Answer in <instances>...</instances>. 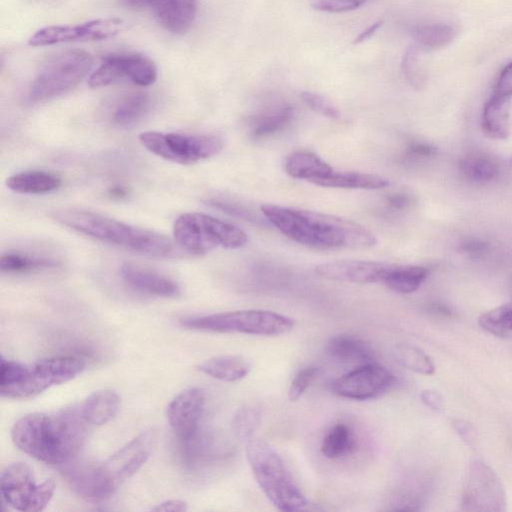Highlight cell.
Segmentation results:
<instances>
[{"label":"cell","instance_id":"9a60e30c","mask_svg":"<svg viewBox=\"0 0 512 512\" xmlns=\"http://www.w3.org/2000/svg\"><path fill=\"white\" fill-rule=\"evenodd\" d=\"M157 440L154 429H148L101 464L109 481L117 488L124 480L136 473L147 461Z\"/></svg>","mask_w":512,"mask_h":512},{"label":"cell","instance_id":"74e56055","mask_svg":"<svg viewBox=\"0 0 512 512\" xmlns=\"http://www.w3.org/2000/svg\"><path fill=\"white\" fill-rule=\"evenodd\" d=\"M300 97L304 104L312 111L330 119H338L340 117L337 107L327 98L312 92H302Z\"/></svg>","mask_w":512,"mask_h":512},{"label":"cell","instance_id":"5b68a950","mask_svg":"<svg viewBox=\"0 0 512 512\" xmlns=\"http://www.w3.org/2000/svg\"><path fill=\"white\" fill-rule=\"evenodd\" d=\"M245 452L254 478L266 498L283 512L300 511L308 501L293 480L278 452L265 440L253 437Z\"/></svg>","mask_w":512,"mask_h":512},{"label":"cell","instance_id":"681fc988","mask_svg":"<svg viewBox=\"0 0 512 512\" xmlns=\"http://www.w3.org/2000/svg\"><path fill=\"white\" fill-rule=\"evenodd\" d=\"M383 21H377L373 24H371L369 27H367L365 30H363L354 40V44L362 43L368 39H370L377 30L381 27Z\"/></svg>","mask_w":512,"mask_h":512},{"label":"cell","instance_id":"7dc6e473","mask_svg":"<svg viewBox=\"0 0 512 512\" xmlns=\"http://www.w3.org/2000/svg\"><path fill=\"white\" fill-rule=\"evenodd\" d=\"M187 509L188 506L185 501L171 499L157 504L151 510L157 512H183L186 511Z\"/></svg>","mask_w":512,"mask_h":512},{"label":"cell","instance_id":"f5cc1de1","mask_svg":"<svg viewBox=\"0 0 512 512\" xmlns=\"http://www.w3.org/2000/svg\"><path fill=\"white\" fill-rule=\"evenodd\" d=\"M109 195L116 198H121L126 195V190L122 187H113L109 190Z\"/></svg>","mask_w":512,"mask_h":512},{"label":"cell","instance_id":"9c48e42d","mask_svg":"<svg viewBox=\"0 0 512 512\" xmlns=\"http://www.w3.org/2000/svg\"><path fill=\"white\" fill-rule=\"evenodd\" d=\"M145 149L167 161L190 165L218 154L224 142L214 134L147 131L139 135Z\"/></svg>","mask_w":512,"mask_h":512},{"label":"cell","instance_id":"f35d334b","mask_svg":"<svg viewBox=\"0 0 512 512\" xmlns=\"http://www.w3.org/2000/svg\"><path fill=\"white\" fill-rule=\"evenodd\" d=\"M319 369L315 366L302 368L293 378L289 389L288 398L290 401H297L316 378Z\"/></svg>","mask_w":512,"mask_h":512},{"label":"cell","instance_id":"d590c367","mask_svg":"<svg viewBox=\"0 0 512 512\" xmlns=\"http://www.w3.org/2000/svg\"><path fill=\"white\" fill-rule=\"evenodd\" d=\"M394 357L401 366L416 373L431 375L435 371L431 358L418 347L409 344L397 345Z\"/></svg>","mask_w":512,"mask_h":512},{"label":"cell","instance_id":"f907efd6","mask_svg":"<svg viewBox=\"0 0 512 512\" xmlns=\"http://www.w3.org/2000/svg\"><path fill=\"white\" fill-rule=\"evenodd\" d=\"M455 428L467 441L472 439V429L468 424L464 423L463 421H457L455 423Z\"/></svg>","mask_w":512,"mask_h":512},{"label":"cell","instance_id":"2e32d148","mask_svg":"<svg viewBox=\"0 0 512 512\" xmlns=\"http://www.w3.org/2000/svg\"><path fill=\"white\" fill-rule=\"evenodd\" d=\"M130 9L148 10L156 21L173 34H184L193 25L197 0H118Z\"/></svg>","mask_w":512,"mask_h":512},{"label":"cell","instance_id":"83f0119b","mask_svg":"<svg viewBox=\"0 0 512 512\" xmlns=\"http://www.w3.org/2000/svg\"><path fill=\"white\" fill-rule=\"evenodd\" d=\"M389 185V181L376 174L355 171L332 170L318 186L341 189H382Z\"/></svg>","mask_w":512,"mask_h":512},{"label":"cell","instance_id":"ba28073f","mask_svg":"<svg viewBox=\"0 0 512 512\" xmlns=\"http://www.w3.org/2000/svg\"><path fill=\"white\" fill-rule=\"evenodd\" d=\"M93 66L92 56L83 50H68L49 58L33 79L27 94L30 103L61 96L75 88Z\"/></svg>","mask_w":512,"mask_h":512},{"label":"cell","instance_id":"8d00e7d4","mask_svg":"<svg viewBox=\"0 0 512 512\" xmlns=\"http://www.w3.org/2000/svg\"><path fill=\"white\" fill-rule=\"evenodd\" d=\"M261 423V411L252 404L239 407L232 418V430L235 436L243 442L255 437Z\"/></svg>","mask_w":512,"mask_h":512},{"label":"cell","instance_id":"1f68e13d","mask_svg":"<svg viewBox=\"0 0 512 512\" xmlns=\"http://www.w3.org/2000/svg\"><path fill=\"white\" fill-rule=\"evenodd\" d=\"M355 436L345 424L331 427L321 443V453L328 459H339L350 455L355 449Z\"/></svg>","mask_w":512,"mask_h":512},{"label":"cell","instance_id":"ffe728a7","mask_svg":"<svg viewBox=\"0 0 512 512\" xmlns=\"http://www.w3.org/2000/svg\"><path fill=\"white\" fill-rule=\"evenodd\" d=\"M120 275L128 287L143 294L172 298L180 293L178 284L172 279L132 262L121 266Z\"/></svg>","mask_w":512,"mask_h":512},{"label":"cell","instance_id":"836d02e7","mask_svg":"<svg viewBox=\"0 0 512 512\" xmlns=\"http://www.w3.org/2000/svg\"><path fill=\"white\" fill-rule=\"evenodd\" d=\"M455 26L446 23L426 24L413 28L412 37L417 47L439 49L450 44L456 37Z\"/></svg>","mask_w":512,"mask_h":512},{"label":"cell","instance_id":"e0dca14e","mask_svg":"<svg viewBox=\"0 0 512 512\" xmlns=\"http://www.w3.org/2000/svg\"><path fill=\"white\" fill-rule=\"evenodd\" d=\"M64 478L81 498L100 503L117 489L106 477L101 464L77 462L75 459L62 465Z\"/></svg>","mask_w":512,"mask_h":512},{"label":"cell","instance_id":"d4e9b609","mask_svg":"<svg viewBox=\"0 0 512 512\" xmlns=\"http://www.w3.org/2000/svg\"><path fill=\"white\" fill-rule=\"evenodd\" d=\"M197 368L214 379L236 382L250 373L252 362L243 355H222L202 362Z\"/></svg>","mask_w":512,"mask_h":512},{"label":"cell","instance_id":"8992f818","mask_svg":"<svg viewBox=\"0 0 512 512\" xmlns=\"http://www.w3.org/2000/svg\"><path fill=\"white\" fill-rule=\"evenodd\" d=\"M173 236L178 247L195 255L218 248H241L248 240L237 226L198 212L179 215L173 224Z\"/></svg>","mask_w":512,"mask_h":512},{"label":"cell","instance_id":"7bdbcfd3","mask_svg":"<svg viewBox=\"0 0 512 512\" xmlns=\"http://www.w3.org/2000/svg\"><path fill=\"white\" fill-rule=\"evenodd\" d=\"M494 94L507 98L512 96V62L501 70L495 84Z\"/></svg>","mask_w":512,"mask_h":512},{"label":"cell","instance_id":"7a4b0ae2","mask_svg":"<svg viewBox=\"0 0 512 512\" xmlns=\"http://www.w3.org/2000/svg\"><path fill=\"white\" fill-rule=\"evenodd\" d=\"M86 425L80 408L30 413L15 422L11 438L15 446L29 456L46 464L64 465L80 451Z\"/></svg>","mask_w":512,"mask_h":512},{"label":"cell","instance_id":"603a6c76","mask_svg":"<svg viewBox=\"0 0 512 512\" xmlns=\"http://www.w3.org/2000/svg\"><path fill=\"white\" fill-rule=\"evenodd\" d=\"M120 396L112 389H102L90 394L81 404L80 412L89 425L100 426L111 421L119 411Z\"/></svg>","mask_w":512,"mask_h":512},{"label":"cell","instance_id":"52a82bcc","mask_svg":"<svg viewBox=\"0 0 512 512\" xmlns=\"http://www.w3.org/2000/svg\"><path fill=\"white\" fill-rule=\"evenodd\" d=\"M181 325L193 330L214 333L276 337L291 332L294 321L273 311L249 309L184 318Z\"/></svg>","mask_w":512,"mask_h":512},{"label":"cell","instance_id":"30bf717a","mask_svg":"<svg viewBox=\"0 0 512 512\" xmlns=\"http://www.w3.org/2000/svg\"><path fill=\"white\" fill-rule=\"evenodd\" d=\"M55 490L53 479L36 484L32 469L24 462L7 466L1 473L0 492L3 502L18 511L43 510Z\"/></svg>","mask_w":512,"mask_h":512},{"label":"cell","instance_id":"6da1fadb","mask_svg":"<svg viewBox=\"0 0 512 512\" xmlns=\"http://www.w3.org/2000/svg\"><path fill=\"white\" fill-rule=\"evenodd\" d=\"M261 211L282 234L312 249L363 250L377 242L365 226L343 217L272 204L261 206Z\"/></svg>","mask_w":512,"mask_h":512},{"label":"cell","instance_id":"484cf974","mask_svg":"<svg viewBox=\"0 0 512 512\" xmlns=\"http://www.w3.org/2000/svg\"><path fill=\"white\" fill-rule=\"evenodd\" d=\"M459 170L465 179L476 184H486L494 181L500 174L498 159L484 151H471L459 160Z\"/></svg>","mask_w":512,"mask_h":512},{"label":"cell","instance_id":"4fadbf2b","mask_svg":"<svg viewBox=\"0 0 512 512\" xmlns=\"http://www.w3.org/2000/svg\"><path fill=\"white\" fill-rule=\"evenodd\" d=\"M394 382L395 377L387 368L368 362L338 377L330 386L338 397L364 401L381 396Z\"/></svg>","mask_w":512,"mask_h":512},{"label":"cell","instance_id":"816d5d0a","mask_svg":"<svg viewBox=\"0 0 512 512\" xmlns=\"http://www.w3.org/2000/svg\"><path fill=\"white\" fill-rule=\"evenodd\" d=\"M431 310L438 313V314H441V315H450L451 314V311L449 308H447L446 306L444 305H441V304H433L431 306Z\"/></svg>","mask_w":512,"mask_h":512},{"label":"cell","instance_id":"4316f807","mask_svg":"<svg viewBox=\"0 0 512 512\" xmlns=\"http://www.w3.org/2000/svg\"><path fill=\"white\" fill-rule=\"evenodd\" d=\"M61 184L57 174L40 170L16 173L6 180V186L19 194H46L57 190Z\"/></svg>","mask_w":512,"mask_h":512},{"label":"cell","instance_id":"7c38bea8","mask_svg":"<svg viewBox=\"0 0 512 512\" xmlns=\"http://www.w3.org/2000/svg\"><path fill=\"white\" fill-rule=\"evenodd\" d=\"M157 79V68L148 57L138 53H115L106 56L90 75L88 84L98 88L121 80L138 86H149Z\"/></svg>","mask_w":512,"mask_h":512},{"label":"cell","instance_id":"c3c4849f","mask_svg":"<svg viewBox=\"0 0 512 512\" xmlns=\"http://www.w3.org/2000/svg\"><path fill=\"white\" fill-rule=\"evenodd\" d=\"M421 399L425 405L433 410H441L444 407L442 396L434 390H424L421 393Z\"/></svg>","mask_w":512,"mask_h":512},{"label":"cell","instance_id":"4dcf8cb0","mask_svg":"<svg viewBox=\"0 0 512 512\" xmlns=\"http://www.w3.org/2000/svg\"><path fill=\"white\" fill-rule=\"evenodd\" d=\"M149 96L143 92H134L123 96L112 111V122L120 127L136 123L149 108Z\"/></svg>","mask_w":512,"mask_h":512},{"label":"cell","instance_id":"ab89813d","mask_svg":"<svg viewBox=\"0 0 512 512\" xmlns=\"http://www.w3.org/2000/svg\"><path fill=\"white\" fill-rule=\"evenodd\" d=\"M310 5L319 11L342 13L355 10L362 6L365 0H309Z\"/></svg>","mask_w":512,"mask_h":512},{"label":"cell","instance_id":"e575fe53","mask_svg":"<svg viewBox=\"0 0 512 512\" xmlns=\"http://www.w3.org/2000/svg\"><path fill=\"white\" fill-rule=\"evenodd\" d=\"M480 326L497 337L512 336V302L484 312L479 317Z\"/></svg>","mask_w":512,"mask_h":512},{"label":"cell","instance_id":"7402d4cb","mask_svg":"<svg viewBox=\"0 0 512 512\" xmlns=\"http://www.w3.org/2000/svg\"><path fill=\"white\" fill-rule=\"evenodd\" d=\"M284 169L289 176L318 186L334 168L315 153L298 150L286 157Z\"/></svg>","mask_w":512,"mask_h":512},{"label":"cell","instance_id":"d6a6232c","mask_svg":"<svg viewBox=\"0 0 512 512\" xmlns=\"http://www.w3.org/2000/svg\"><path fill=\"white\" fill-rule=\"evenodd\" d=\"M60 265L57 259L22 252L3 253L0 258V268L5 273H26Z\"/></svg>","mask_w":512,"mask_h":512},{"label":"cell","instance_id":"60d3db41","mask_svg":"<svg viewBox=\"0 0 512 512\" xmlns=\"http://www.w3.org/2000/svg\"><path fill=\"white\" fill-rule=\"evenodd\" d=\"M402 71L406 79L415 87H420L423 78L417 61V49L412 46L407 49L402 59Z\"/></svg>","mask_w":512,"mask_h":512},{"label":"cell","instance_id":"db71d44e","mask_svg":"<svg viewBox=\"0 0 512 512\" xmlns=\"http://www.w3.org/2000/svg\"><path fill=\"white\" fill-rule=\"evenodd\" d=\"M510 166L512 168V156H511V159H510Z\"/></svg>","mask_w":512,"mask_h":512},{"label":"cell","instance_id":"d6986e66","mask_svg":"<svg viewBox=\"0 0 512 512\" xmlns=\"http://www.w3.org/2000/svg\"><path fill=\"white\" fill-rule=\"evenodd\" d=\"M392 264L365 260H336L315 267V272L326 279L354 283H384Z\"/></svg>","mask_w":512,"mask_h":512},{"label":"cell","instance_id":"277c9868","mask_svg":"<svg viewBox=\"0 0 512 512\" xmlns=\"http://www.w3.org/2000/svg\"><path fill=\"white\" fill-rule=\"evenodd\" d=\"M85 362L74 356H60L31 365L1 356L0 392L10 399H28L53 385L68 382L80 374Z\"/></svg>","mask_w":512,"mask_h":512},{"label":"cell","instance_id":"ac0fdd59","mask_svg":"<svg viewBox=\"0 0 512 512\" xmlns=\"http://www.w3.org/2000/svg\"><path fill=\"white\" fill-rule=\"evenodd\" d=\"M205 406V393L201 388H189L173 398L167 407V418L178 438L190 443L198 430Z\"/></svg>","mask_w":512,"mask_h":512},{"label":"cell","instance_id":"44dd1931","mask_svg":"<svg viewBox=\"0 0 512 512\" xmlns=\"http://www.w3.org/2000/svg\"><path fill=\"white\" fill-rule=\"evenodd\" d=\"M481 129L493 140L507 139L511 133L509 98L494 94L485 103L481 114Z\"/></svg>","mask_w":512,"mask_h":512},{"label":"cell","instance_id":"f546056e","mask_svg":"<svg viewBox=\"0 0 512 512\" xmlns=\"http://www.w3.org/2000/svg\"><path fill=\"white\" fill-rule=\"evenodd\" d=\"M429 272L424 266L392 264L383 284L394 292L410 294L420 288Z\"/></svg>","mask_w":512,"mask_h":512},{"label":"cell","instance_id":"bcb514c9","mask_svg":"<svg viewBox=\"0 0 512 512\" xmlns=\"http://www.w3.org/2000/svg\"><path fill=\"white\" fill-rule=\"evenodd\" d=\"M386 204L392 209L405 210L413 204V197L407 193H393L386 197Z\"/></svg>","mask_w":512,"mask_h":512},{"label":"cell","instance_id":"3957f363","mask_svg":"<svg viewBox=\"0 0 512 512\" xmlns=\"http://www.w3.org/2000/svg\"><path fill=\"white\" fill-rule=\"evenodd\" d=\"M55 221L102 242L153 257H172L173 242L161 233L135 227L106 215L79 208H62L52 213Z\"/></svg>","mask_w":512,"mask_h":512},{"label":"cell","instance_id":"5bb4252c","mask_svg":"<svg viewBox=\"0 0 512 512\" xmlns=\"http://www.w3.org/2000/svg\"><path fill=\"white\" fill-rule=\"evenodd\" d=\"M123 28L124 21L119 18H99L77 25H52L37 30L28 39V44L37 47L106 40L116 36Z\"/></svg>","mask_w":512,"mask_h":512},{"label":"cell","instance_id":"8fae6325","mask_svg":"<svg viewBox=\"0 0 512 512\" xmlns=\"http://www.w3.org/2000/svg\"><path fill=\"white\" fill-rule=\"evenodd\" d=\"M464 511L501 512L506 509L504 486L497 473L483 460L471 462L461 494Z\"/></svg>","mask_w":512,"mask_h":512},{"label":"cell","instance_id":"f6af8a7d","mask_svg":"<svg viewBox=\"0 0 512 512\" xmlns=\"http://www.w3.org/2000/svg\"><path fill=\"white\" fill-rule=\"evenodd\" d=\"M207 203L209 205L213 206L214 208L221 210L227 214H230V215H233L236 217H241L244 219H251V214L246 209H244L243 207H241L237 204L219 200V199H210L207 201Z\"/></svg>","mask_w":512,"mask_h":512},{"label":"cell","instance_id":"cb8c5ba5","mask_svg":"<svg viewBox=\"0 0 512 512\" xmlns=\"http://www.w3.org/2000/svg\"><path fill=\"white\" fill-rule=\"evenodd\" d=\"M326 351L331 359L342 364L373 362L371 347L362 339L350 334H339L330 338Z\"/></svg>","mask_w":512,"mask_h":512},{"label":"cell","instance_id":"ee69618b","mask_svg":"<svg viewBox=\"0 0 512 512\" xmlns=\"http://www.w3.org/2000/svg\"><path fill=\"white\" fill-rule=\"evenodd\" d=\"M460 248L463 253L470 257L481 258L487 253L489 245L482 239L469 238L461 244Z\"/></svg>","mask_w":512,"mask_h":512},{"label":"cell","instance_id":"f1b7e54d","mask_svg":"<svg viewBox=\"0 0 512 512\" xmlns=\"http://www.w3.org/2000/svg\"><path fill=\"white\" fill-rule=\"evenodd\" d=\"M293 118V108L290 105H280L270 108L252 117L250 135L261 139L285 129Z\"/></svg>","mask_w":512,"mask_h":512},{"label":"cell","instance_id":"b9f144b4","mask_svg":"<svg viewBox=\"0 0 512 512\" xmlns=\"http://www.w3.org/2000/svg\"><path fill=\"white\" fill-rule=\"evenodd\" d=\"M438 149L435 145L424 141H414L407 145L404 157L409 160H422L434 156Z\"/></svg>","mask_w":512,"mask_h":512}]
</instances>
